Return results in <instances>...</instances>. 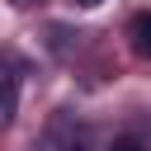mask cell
I'll use <instances>...</instances> for the list:
<instances>
[{
	"mask_svg": "<svg viewBox=\"0 0 151 151\" xmlns=\"http://www.w3.org/2000/svg\"><path fill=\"white\" fill-rule=\"evenodd\" d=\"M80 5H99V0H80Z\"/></svg>",
	"mask_w": 151,
	"mask_h": 151,
	"instance_id": "5b68a950",
	"label": "cell"
},
{
	"mask_svg": "<svg viewBox=\"0 0 151 151\" xmlns=\"http://www.w3.org/2000/svg\"><path fill=\"white\" fill-rule=\"evenodd\" d=\"M132 33H137V47H142V52H146V57H151V14H142V19H137V28H132Z\"/></svg>",
	"mask_w": 151,
	"mask_h": 151,
	"instance_id": "7a4b0ae2",
	"label": "cell"
},
{
	"mask_svg": "<svg viewBox=\"0 0 151 151\" xmlns=\"http://www.w3.org/2000/svg\"><path fill=\"white\" fill-rule=\"evenodd\" d=\"M14 9H33V5H42V0H9Z\"/></svg>",
	"mask_w": 151,
	"mask_h": 151,
	"instance_id": "3957f363",
	"label": "cell"
},
{
	"mask_svg": "<svg viewBox=\"0 0 151 151\" xmlns=\"http://www.w3.org/2000/svg\"><path fill=\"white\" fill-rule=\"evenodd\" d=\"M113 151H142V146H137V142H118Z\"/></svg>",
	"mask_w": 151,
	"mask_h": 151,
	"instance_id": "277c9868",
	"label": "cell"
},
{
	"mask_svg": "<svg viewBox=\"0 0 151 151\" xmlns=\"http://www.w3.org/2000/svg\"><path fill=\"white\" fill-rule=\"evenodd\" d=\"M14 113H19V76L0 71V127H9Z\"/></svg>",
	"mask_w": 151,
	"mask_h": 151,
	"instance_id": "6da1fadb",
	"label": "cell"
}]
</instances>
